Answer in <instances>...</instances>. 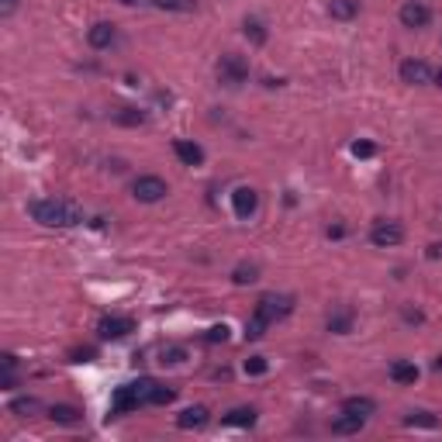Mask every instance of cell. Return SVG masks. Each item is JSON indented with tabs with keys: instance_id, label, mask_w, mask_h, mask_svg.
<instances>
[{
	"instance_id": "30",
	"label": "cell",
	"mask_w": 442,
	"mask_h": 442,
	"mask_svg": "<svg viewBox=\"0 0 442 442\" xmlns=\"http://www.w3.org/2000/svg\"><path fill=\"white\" fill-rule=\"evenodd\" d=\"M245 38H253L256 45H263V42H266V31H263L260 21H245Z\"/></svg>"
},
{
	"instance_id": "26",
	"label": "cell",
	"mask_w": 442,
	"mask_h": 442,
	"mask_svg": "<svg viewBox=\"0 0 442 442\" xmlns=\"http://www.w3.org/2000/svg\"><path fill=\"white\" fill-rule=\"evenodd\" d=\"M153 4H156L159 11H183V14L197 7V0H153Z\"/></svg>"
},
{
	"instance_id": "7",
	"label": "cell",
	"mask_w": 442,
	"mask_h": 442,
	"mask_svg": "<svg viewBox=\"0 0 442 442\" xmlns=\"http://www.w3.org/2000/svg\"><path fill=\"white\" fill-rule=\"evenodd\" d=\"M397 18H401V25H404V28H425L429 21H432V11H429L421 0H408V4L401 7V14H397Z\"/></svg>"
},
{
	"instance_id": "23",
	"label": "cell",
	"mask_w": 442,
	"mask_h": 442,
	"mask_svg": "<svg viewBox=\"0 0 442 442\" xmlns=\"http://www.w3.org/2000/svg\"><path fill=\"white\" fill-rule=\"evenodd\" d=\"M38 408H42V404H38L35 397H18V401L11 404V411H14V415H21V418H31Z\"/></svg>"
},
{
	"instance_id": "11",
	"label": "cell",
	"mask_w": 442,
	"mask_h": 442,
	"mask_svg": "<svg viewBox=\"0 0 442 442\" xmlns=\"http://www.w3.org/2000/svg\"><path fill=\"white\" fill-rule=\"evenodd\" d=\"M173 153L180 159L183 166H201L204 162V149L197 145V142H187V138H177L173 142Z\"/></svg>"
},
{
	"instance_id": "27",
	"label": "cell",
	"mask_w": 442,
	"mask_h": 442,
	"mask_svg": "<svg viewBox=\"0 0 442 442\" xmlns=\"http://www.w3.org/2000/svg\"><path fill=\"white\" fill-rule=\"evenodd\" d=\"M204 342H228V325L221 321V325H211L208 332H204Z\"/></svg>"
},
{
	"instance_id": "4",
	"label": "cell",
	"mask_w": 442,
	"mask_h": 442,
	"mask_svg": "<svg viewBox=\"0 0 442 442\" xmlns=\"http://www.w3.org/2000/svg\"><path fill=\"white\" fill-rule=\"evenodd\" d=\"M256 311L263 318H270V321H280V318H287L294 311V297H287V294H263L256 301Z\"/></svg>"
},
{
	"instance_id": "10",
	"label": "cell",
	"mask_w": 442,
	"mask_h": 442,
	"mask_svg": "<svg viewBox=\"0 0 442 442\" xmlns=\"http://www.w3.org/2000/svg\"><path fill=\"white\" fill-rule=\"evenodd\" d=\"M135 408H142V401H138V394L131 384H121V387L114 390V401H111V411L114 415H125V411H135Z\"/></svg>"
},
{
	"instance_id": "9",
	"label": "cell",
	"mask_w": 442,
	"mask_h": 442,
	"mask_svg": "<svg viewBox=\"0 0 442 442\" xmlns=\"http://www.w3.org/2000/svg\"><path fill=\"white\" fill-rule=\"evenodd\" d=\"M401 79L411 83V87H421V83L432 79V66L421 62V59H404V62H401Z\"/></svg>"
},
{
	"instance_id": "8",
	"label": "cell",
	"mask_w": 442,
	"mask_h": 442,
	"mask_svg": "<svg viewBox=\"0 0 442 442\" xmlns=\"http://www.w3.org/2000/svg\"><path fill=\"white\" fill-rule=\"evenodd\" d=\"M232 208H235V214L245 221V218H253L256 214V208H260V194L253 190V187H238L232 194Z\"/></svg>"
},
{
	"instance_id": "37",
	"label": "cell",
	"mask_w": 442,
	"mask_h": 442,
	"mask_svg": "<svg viewBox=\"0 0 442 442\" xmlns=\"http://www.w3.org/2000/svg\"><path fill=\"white\" fill-rule=\"evenodd\" d=\"M436 370H439V373H442V356H439V360H436Z\"/></svg>"
},
{
	"instance_id": "13",
	"label": "cell",
	"mask_w": 442,
	"mask_h": 442,
	"mask_svg": "<svg viewBox=\"0 0 442 442\" xmlns=\"http://www.w3.org/2000/svg\"><path fill=\"white\" fill-rule=\"evenodd\" d=\"M342 411H346V415H356V418H370V415H377V401H373V397H346V401H342Z\"/></svg>"
},
{
	"instance_id": "18",
	"label": "cell",
	"mask_w": 442,
	"mask_h": 442,
	"mask_svg": "<svg viewBox=\"0 0 442 442\" xmlns=\"http://www.w3.org/2000/svg\"><path fill=\"white\" fill-rule=\"evenodd\" d=\"M232 280L238 287L256 284V280H260V266H256V263H238V266L232 270Z\"/></svg>"
},
{
	"instance_id": "19",
	"label": "cell",
	"mask_w": 442,
	"mask_h": 442,
	"mask_svg": "<svg viewBox=\"0 0 442 442\" xmlns=\"http://www.w3.org/2000/svg\"><path fill=\"white\" fill-rule=\"evenodd\" d=\"M363 425H366V418H356V415H346V411H342V418L332 421V432H336V436H353V432H360Z\"/></svg>"
},
{
	"instance_id": "6",
	"label": "cell",
	"mask_w": 442,
	"mask_h": 442,
	"mask_svg": "<svg viewBox=\"0 0 442 442\" xmlns=\"http://www.w3.org/2000/svg\"><path fill=\"white\" fill-rule=\"evenodd\" d=\"M135 332V321L131 318H118V314H111V318H101L97 321V336L101 338H125Z\"/></svg>"
},
{
	"instance_id": "14",
	"label": "cell",
	"mask_w": 442,
	"mask_h": 442,
	"mask_svg": "<svg viewBox=\"0 0 442 442\" xmlns=\"http://www.w3.org/2000/svg\"><path fill=\"white\" fill-rule=\"evenodd\" d=\"M114 35H118V31H114V25H107V21H97V25L87 31V42H90L94 49H107V45L114 42Z\"/></svg>"
},
{
	"instance_id": "24",
	"label": "cell",
	"mask_w": 442,
	"mask_h": 442,
	"mask_svg": "<svg viewBox=\"0 0 442 442\" xmlns=\"http://www.w3.org/2000/svg\"><path fill=\"white\" fill-rule=\"evenodd\" d=\"M114 121H118V125H145V114L135 111V107H121V111L114 114Z\"/></svg>"
},
{
	"instance_id": "5",
	"label": "cell",
	"mask_w": 442,
	"mask_h": 442,
	"mask_svg": "<svg viewBox=\"0 0 442 442\" xmlns=\"http://www.w3.org/2000/svg\"><path fill=\"white\" fill-rule=\"evenodd\" d=\"M370 242H373L377 249H394V245L404 242V228H401L397 221H377V225L370 228Z\"/></svg>"
},
{
	"instance_id": "3",
	"label": "cell",
	"mask_w": 442,
	"mask_h": 442,
	"mask_svg": "<svg viewBox=\"0 0 442 442\" xmlns=\"http://www.w3.org/2000/svg\"><path fill=\"white\" fill-rule=\"evenodd\" d=\"M218 79H221L225 87H242V83L249 79V62L235 53L221 55V62H218Z\"/></svg>"
},
{
	"instance_id": "29",
	"label": "cell",
	"mask_w": 442,
	"mask_h": 442,
	"mask_svg": "<svg viewBox=\"0 0 442 442\" xmlns=\"http://www.w3.org/2000/svg\"><path fill=\"white\" fill-rule=\"evenodd\" d=\"M266 370H270V363H266L263 356H249V360H245V373H249V377H260Z\"/></svg>"
},
{
	"instance_id": "21",
	"label": "cell",
	"mask_w": 442,
	"mask_h": 442,
	"mask_svg": "<svg viewBox=\"0 0 442 442\" xmlns=\"http://www.w3.org/2000/svg\"><path fill=\"white\" fill-rule=\"evenodd\" d=\"M221 421H225V425H253V421H256V408H232Z\"/></svg>"
},
{
	"instance_id": "33",
	"label": "cell",
	"mask_w": 442,
	"mask_h": 442,
	"mask_svg": "<svg viewBox=\"0 0 442 442\" xmlns=\"http://www.w3.org/2000/svg\"><path fill=\"white\" fill-rule=\"evenodd\" d=\"M94 356H97L94 349H77V353H73V363H90Z\"/></svg>"
},
{
	"instance_id": "36",
	"label": "cell",
	"mask_w": 442,
	"mask_h": 442,
	"mask_svg": "<svg viewBox=\"0 0 442 442\" xmlns=\"http://www.w3.org/2000/svg\"><path fill=\"white\" fill-rule=\"evenodd\" d=\"M118 4H125V7H135V4H142V0H118Z\"/></svg>"
},
{
	"instance_id": "2",
	"label": "cell",
	"mask_w": 442,
	"mask_h": 442,
	"mask_svg": "<svg viewBox=\"0 0 442 442\" xmlns=\"http://www.w3.org/2000/svg\"><path fill=\"white\" fill-rule=\"evenodd\" d=\"M170 194V187H166V180L162 177H138V180L131 183V197L138 201V204H156V201H162Z\"/></svg>"
},
{
	"instance_id": "38",
	"label": "cell",
	"mask_w": 442,
	"mask_h": 442,
	"mask_svg": "<svg viewBox=\"0 0 442 442\" xmlns=\"http://www.w3.org/2000/svg\"><path fill=\"white\" fill-rule=\"evenodd\" d=\"M439 87H442V70H439Z\"/></svg>"
},
{
	"instance_id": "15",
	"label": "cell",
	"mask_w": 442,
	"mask_h": 442,
	"mask_svg": "<svg viewBox=\"0 0 442 442\" xmlns=\"http://www.w3.org/2000/svg\"><path fill=\"white\" fill-rule=\"evenodd\" d=\"M328 14L336 21H353L360 14V0H328Z\"/></svg>"
},
{
	"instance_id": "16",
	"label": "cell",
	"mask_w": 442,
	"mask_h": 442,
	"mask_svg": "<svg viewBox=\"0 0 442 442\" xmlns=\"http://www.w3.org/2000/svg\"><path fill=\"white\" fill-rule=\"evenodd\" d=\"M390 380H397V384H415V380H418V366L408 363V360L390 363Z\"/></svg>"
},
{
	"instance_id": "31",
	"label": "cell",
	"mask_w": 442,
	"mask_h": 442,
	"mask_svg": "<svg viewBox=\"0 0 442 442\" xmlns=\"http://www.w3.org/2000/svg\"><path fill=\"white\" fill-rule=\"evenodd\" d=\"M162 363H166V366L183 363V349H180V346H170V349H162Z\"/></svg>"
},
{
	"instance_id": "1",
	"label": "cell",
	"mask_w": 442,
	"mask_h": 442,
	"mask_svg": "<svg viewBox=\"0 0 442 442\" xmlns=\"http://www.w3.org/2000/svg\"><path fill=\"white\" fill-rule=\"evenodd\" d=\"M28 214L38 221V225H45V228H73V225H83V211L77 204H70V201H31L28 204Z\"/></svg>"
},
{
	"instance_id": "34",
	"label": "cell",
	"mask_w": 442,
	"mask_h": 442,
	"mask_svg": "<svg viewBox=\"0 0 442 442\" xmlns=\"http://www.w3.org/2000/svg\"><path fill=\"white\" fill-rule=\"evenodd\" d=\"M18 11V0H0V18H11Z\"/></svg>"
},
{
	"instance_id": "32",
	"label": "cell",
	"mask_w": 442,
	"mask_h": 442,
	"mask_svg": "<svg viewBox=\"0 0 442 442\" xmlns=\"http://www.w3.org/2000/svg\"><path fill=\"white\" fill-rule=\"evenodd\" d=\"M377 153V145L373 142H353V156H360V159H370Z\"/></svg>"
},
{
	"instance_id": "20",
	"label": "cell",
	"mask_w": 442,
	"mask_h": 442,
	"mask_svg": "<svg viewBox=\"0 0 442 442\" xmlns=\"http://www.w3.org/2000/svg\"><path fill=\"white\" fill-rule=\"evenodd\" d=\"M270 325H273L270 318H263L260 311H253V318L245 321V338H249V342H256V338H263V336H266V328H270Z\"/></svg>"
},
{
	"instance_id": "35",
	"label": "cell",
	"mask_w": 442,
	"mask_h": 442,
	"mask_svg": "<svg viewBox=\"0 0 442 442\" xmlns=\"http://www.w3.org/2000/svg\"><path fill=\"white\" fill-rule=\"evenodd\" d=\"M429 256L436 260V256H442V245H429Z\"/></svg>"
},
{
	"instance_id": "12",
	"label": "cell",
	"mask_w": 442,
	"mask_h": 442,
	"mask_svg": "<svg viewBox=\"0 0 442 442\" xmlns=\"http://www.w3.org/2000/svg\"><path fill=\"white\" fill-rule=\"evenodd\" d=\"M208 408L204 404H194V408H183L180 415H177V425L180 429H204L208 425Z\"/></svg>"
},
{
	"instance_id": "25",
	"label": "cell",
	"mask_w": 442,
	"mask_h": 442,
	"mask_svg": "<svg viewBox=\"0 0 442 442\" xmlns=\"http://www.w3.org/2000/svg\"><path fill=\"white\" fill-rule=\"evenodd\" d=\"M404 425H411V429H415V425H421V429H436V425H439V418L429 415V411H411V415L404 418Z\"/></svg>"
},
{
	"instance_id": "17",
	"label": "cell",
	"mask_w": 442,
	"mask_h": 442,
	"mask_svg": "<svg viewBox=\"0 0 442 442\" xmlns=\"http://www.w3.org/2000/svg\"><path fill=\"white\" fill-rule=\"evenodd\" d=\"M49 418H53L55 425H79V411L73 408V404H53L49 408Z\"/></svg>"
},
{
	"instance_id": "22",
	"label": "cell",
	"mask_w": 442,
	"mask_h": 442,
	"mask_svg": "<svg viewBox=\"0 0 442 442\" xmlns=\"http://www.w3.org/2000/svg\"><path fill=\"white\" fill-rule=\"evenodd\" d=\"M349 328H353V311H342V314H332V318H328V332L346 336Z\"/></svg>"
},
{
	"instance_id": "28",
	"label": "cell",
	"mask_w": 442,
	"mask_h": 442,
	"mask_svg": "<svg viewBox=\"0 0 442 442\" xmlns=\"http://www.w3.org/2000/svg\"><path fill=\"white\" fill-rule=\"evenodd\" d=\"M177 401V390L173 387H159L156 384V390H153V404H173Z\"/></svg>"
}]
</instances>
